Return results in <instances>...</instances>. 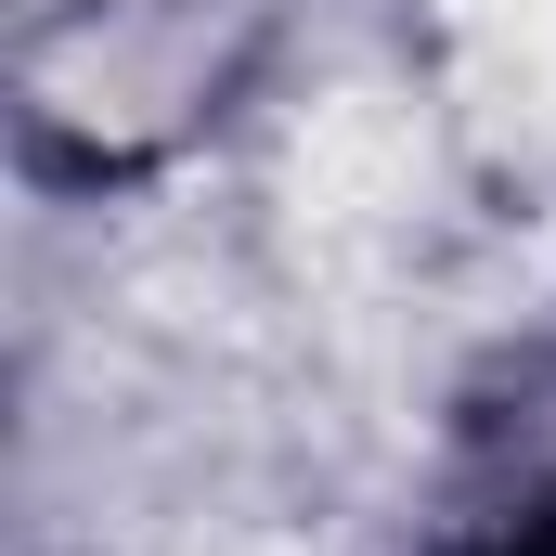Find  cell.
I'll return each mask as SVG.
<instances>
[{
	"label": "cell",
	"instance_id": "obj_1",
	"mask_svg": "<svg viewBox=\"0 0 556 556\" xmlns=\"http://www.w3.org/2000/svg\"><path fill=\"white\" fill-rule=\"evenodd\" d=\"M466 556H556V466L531 479V492H505V505L466 531Z\"/></svg>",
	"mask_w": 556,
	"mask_h": 556
}]
</instances>
